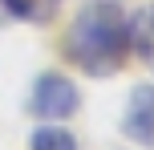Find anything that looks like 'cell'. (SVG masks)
<instances>
[{"label":"cell","mask_w":154,"mask_h":150,"mask_svg":"<svg viewBox=\"0 0 154 150\" xmlns=\"http://www.w3.org/2000/svg\"><path fill=\"white\" fill-rule=\"evenodd\" d=\"M65 57L89 77H114L130 57V16L114 0H89L65 29Z\"/></svg>","instance_id":"cell-1"},{"label":"cell","mask_w":154,"mask_h":150,"mask_svg":"<svg viewBox=\"0 0 154 150\" xmlns=\"http://www.w3.org/2000/svg\"><path fill=\"white\" fill-rule=\"evenodd\" d=\"M81 110V93L65 73H41L32 81V93H29V118L37 122H65Z\"/></svg>","instance_id":"cell-2"},{"label":"cell","mask_w":154,"mask_h":150,"mask_svg":"<svg viewBox=\"0 0 154 150\" xmlns=\"http://www.w3.org/2000/svg\"><path fill=\"white\" fill-rule=\"evenodd\" d=\"M122 134L138 146H154V85H134L122 114Z\"/></svg>","instance_id":"cell-3"},{"label":"cell","mask_w":154,"mask_h":150,"mask_svg":"<svg viewBox=\"0 0 154 150\" xmlns=\"http://www.w3.org/2000/svg\"><path fill=\"white\" fill-rule=\"evenodd\" d=\"M130 49L138 53V61L154 73V4L138 8L130 16Z\"/></svg>","instance_id":"cell-4"},{"label":"cell","mask_w":154,"mask_h":150,"mask_svg":"<svg viewBox=\"0 0 154 150\" xmlns=\"http://www.w3.org/2000/svg\"><path fill=\"white\" fill-rule=\"evenodd\" d=\"M4 12L12 20H24V24H49L61 8V0H0Z\"/></svg>","instance_id":"cell-5"},{"label":"cell","mask_w":154,"mask_h":150,"mask_svg":"<svg viewBox=\"0 0 154 150\" xmlns=\"http://www.w3.org/2000/svg\"><path fill=\"white\" fill-rule=\"evenodd\" d=\"M29 150H77V138L61 126V122H45V126L32 130Z\"/></svg>","instance_id":"cell-6"}]
</instances>
